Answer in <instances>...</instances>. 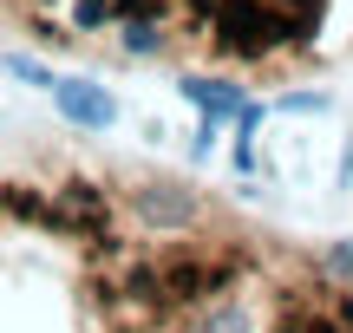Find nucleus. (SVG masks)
I'll use <instances>...</instances> for the list:
<instances>
[{
  "mask_svg": "<svg viewBox=\"0 0 353 333\" xmlns=\"http://www.w3.org/2000/svg\"><path fill=\"white\" fill-rule=\"evenodd\" d=\"M249 275L242 248H164L157 255V301L164 308H210Z\"/></svg>",
  "mask_w": 353,
  "mask_h": 333,
  "instance_id": "obj_1",
  "label": "nucleus"
},
{
  "mask_svg": "<svg viewBox=\"0 0 353 333\" xmlns=\"http://www.w3.org/2000/svg\"><path fill=\"white\" fill-rule=\"evenodd\" d=\"M118 222V203L105 183H65V190L46 196V229H65L79 235V242H92V235H112Z\"/></svg>",
  "mask_w": 353,
  "mask_h": 333,
  "instance_id": "obj_2",
  "label": "nucleus"
},
{
  "mask_svg": "<svg viewBox=\"0 0 353 333\" xmlns=\"http://www.w3.org/2000/svg\"><path fill=\"white\" fill-rule=\"evenodd\" d=\"M52 105H59L79 131H105L118 118V98L105 85H92V78H52Z\"/></svg>",
  "mask_w": 353,
  "mask_h": 333,
  "instance_id": "obj_3",
  "label": "nucleus"
},
{
  "mask_svg": "<svg viewBox=\"0 0 353 333\" xmlns=\"http://www.w3.org/2000/svg\"><path fill=\"white\" fill-rule=\"evenodd\" d=\"M138 216L151 229H190L196 222V196L183 183H151V190H138Z\"/></svg>",
  "mask_w": 353,
  "mask_h": 333,
  "instance_id": "obj_4",
  "label": "nucleus"
},
{
  "mask_svg": "<svg viewBox=\"0 0 353 333\" xmlns=\"http://www.w3.org/2000/svg\"><path fill=\"white\" fill-rule=\"evenodd\" d=\"M183 98L196 105L210 125H216V118H236V111H242V92H236V85H216V78H183Z\"/></svg>",
  "mask_w": 353,
  "mask_h": 333,
  "instance_id": "obj_5",
  "label": "nucleus"
},
{
  "mask_svg": "<svg viewBox=\"0 0 353 333\" xmlns=\"http://www.w3.org/2000/svg\"><path fill=\"white\" fill-rule=\"evenodd\" d=\"M190 333H255V327H249V314H242L229 294H216V301H210V314H203Z\"/></svg>",
  "mask_w": 353,
  "mask_h": 333,
  "instance_id": "obj_6",
  "label": "nucleus"
},
{
  "mask_svg": "<svg viewBox=\"0 0 353 333\" xmlns=\"http://www.w3.org/2000/svg\"><path fill=\"white\" fill-rule=\"evenodd\" d=\"M7 72H13V78H26V85H52V72H46V65H33L26 52H13V59H7Z\"/></svg>",
  "mask_w": 353,
  "mask_h": 333,
  "instance_id": "obj_7",
  "label": "nucleus"
},
{
  "mask_svg": "<svg viewBox=\"0 0 353 333\" xmlns=\"http://www.w3.org/2000/svg\"><path fill=\"white\" fill-rule=\"evenodd\" d=\"M327 268H334V275H353V242L334 248V255H327Z\"/></svg>",
  "mask_w": 353,
  "mask_h": 333,
  "instance_id": "obj_8",
  "label": "nucleus"
}]
</instances>
